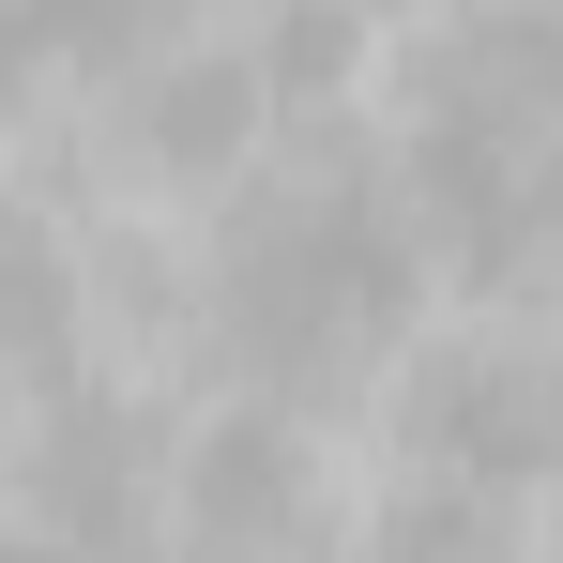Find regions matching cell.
<instances>
[{"mask_svg": "<svg viewBox=\"0 0 563 563\" xmlns=\"http://www.w3.org/2000/svg\"><path fill=\"white\" fill-rule=\"evenodd\" d=\"M260 62L244 46H213V62H153V77H122V153L153 168V184H229L244 153H260Z\"/></svg>", "mask_w": 563, "mask_h": 563, "instance_id": "3957f363", "label": "cell"}, {"mask_svg": "<svg viewBox=\"0 0 563 563\" xmlns=\"http://www.w3.org/2000/svg\"><path fill=\"white\" fill-rule=\"evenodd\" d=\"M351 15H411V0H351Z\"/></svg>", "mask_w": 563, "mask_h": 563, "instance_id": "30bf717a", "label": "cell"}, {"mask_svg": "<svg viewBox=\"0 0 563 563\" xmlns=\"http://www.w3.org/2000/svg\"><path fill=\"white\" fill-rule=\"evenodd\" d=\"M62 335H77V260H62L31 213H0V351L62 366Z\"/></svg>", "mask_w": 563, "mask_h": 563, "instance_id": "5b68a950", "label": "cell"}, {"mask_svg": "<svg viewBox=\"0 0 563 563\" xmlns=\"http://www.w3.org/2000/svg\"><path fill=\"white\" fill-rule=\"evenodd\" d=\"M0 563H92V549H62V533H15V549H0Z\"/></svg>", "mask_w": 563, "mask_h": 563, "instance_id": "9c48e42d", "label": "cell"}, {"mask_svg": "<svg viewBox=\"0 0 563 563\" xmlns=\"http://www.w3.org/2000/svg\"><path fill=\"white\" fill-rule=\"evenodd\" d=\"M533 396H549V472H563V351L533 366Z\"/></svg>", "mask_w": 563, "mask_h": 563, "instance_id": "ba28073f", "label": "cell"}, {"mask_svg": "<svg viewBox=\"0 0 563 563\" xmlns=\"http://www.w3.org/2000/svg\"><path fill=\"white\" fill-rule=\"evenodd\" d=\"M351 46H366V15H351V0H289L244 62H260V92H320V77H351Z\"/></svg>", "mask_w": 563, "mask_h": 563, "instance_id": "8992f818", "label": "cell"}, {"mask_svg": "<svg viewBox=\"0 0 563 563\" xmlns=\"http://www.w3.org/2000/svg\"><path fill=\"white\" fill-rule=\"evenodd\" d=\"M411 457L427 472H533L549 457V396H533V366L518 351H427L411 366Z\"/></svg>", "mask_w": 563, "mask_h": 563, "instance_id": "277c9868", "label": "cell"}, {"mask_svg": "<svg viewBox=\"0 0 563 563\" xmlns=\"http://www.w3.org/2000/svg\"><path fill=\"white\" fill-rule=\"evenodd\" d=\"M366 563H503V533H487V503H457V487H411L366 533Z\"/></svg>", "mask_w": 563, "mask_h": 563, "instance_id": "52a82bcc", "label": "cell"}, {"mask_svg": "<svg viewBox=\"0 0 563 563\" xmlns=\"http://www.w3.org/2000/svg\"><path fill=\"white\" fill-rule=\"evenodd\" d=\"M184 518L213 533V563H260V549H305L320 533V457L289 411H229L184 442Z\"/></svg>", "mask_w": 563, "mask_h": 563, "instance_id": "6da1fadb", "label": "cell"}, {"mask_svg": "<svg viewBox=\"0 0 563 563\" xmlns=\"http://www.w3.org/2000/svg\"><path fill=\"white\" fill-rule=\"evenodd\" d=\"M137 503H153V427L122 396H46V427H31V518L62 549H137Z\"/></svg>", "mask_w": 563, "mask_h": 563, "instance_id": "7a4b0ae2", "label": "cell"}]
</instances>
